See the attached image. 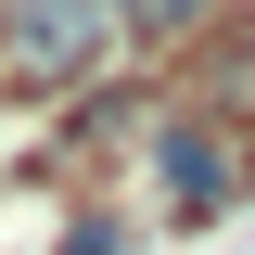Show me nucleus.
<instances>
[{
	"label": "nucleus",
	"instance_id": "nucleus-3",
	"mask_svg": "<svg viewBox=\"0 0 255 255\" xmlns=\"http://www.w3.org/2000/svg\"><path fill=\"white\" fill-rule=\"evenodd\" d=\"M204 13H217V0H128V26H140V38H191Z\"/></svg>",
	"mask_w": 255,
	"mask_h": 255
},
{
	"label": "nucleus",
	"instance_id": "nucleus-2",
	"mask_svg": "<svg viewBox=\"0 0 255 255\" xmlns=\"http://www.w3.org/2000/svg\"><path fill=\"white\" fill-rule=\"evenodd\" d=\"M166 179H179V204H217V140L179 128V140H166Z\"/></svg>",
	"mask_w": 255,
	"mask_h": 255
},
{
	"label": "nucleus",
	"instance_id": "nucleus-1",
	"mask_svg": "<svg viewBox=\"0 0 255 255\" xmlns=\"http://www.w3.org/2000/svg\"><path fill=\"white\" fill-rule=\"evenodd\" d=\"M102 38V0H13V51H26V77H77Z\"/></svg>",
	"mask_w": 255,
	"mask_h": 255
}]
</instances>
